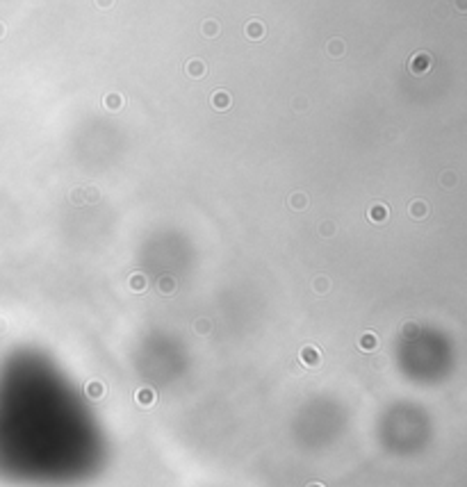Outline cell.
Masks as SVG:
<instances>
[{
	"mask_svg": "<svg viewBox=\"0 0 467 487\" xmlns=\"http://www.w3.org/2000/svg\"><path fill=\"white\" fill-rule=\"evenodd\" d=\"M433 69V57L429 53H415L410 57V64H408V71L413 75H424Z\"/></svg>",
	"mask_w": 467,
	"mask_h": 487,
	"instance_id": "cell-1",
	"label": "cell"
},
{
	"mask_svg": "<svg viewBox=\"0 0 467 487\" xmlns=\"http://www.w3.org/2000/svg\"><path fill=\"white\" fill-rule=\"evenodd\" d=\"M210 102H212V107H215V109H219V112H226V109L233 105V98H231V94H228V91L217 89L215 94L210 96Z\"/></svg>",
	"mask_w": 467,
	"mask_h": 487,
	"instance_id": "cell-2",
	"label": "cell"
},
{
	"mask_svg": "<svg viewBox=\"0 0 467 487\" xmlns=\"http://www.w3.org/2000/svg\"><path fill=\"white\" fill-rule=\"evenodd\" d=\"M185 71H187L189 78H194V80H199V78H203L205 75V62L203 59H189L187 66H185Z\"/></svg>",
	"mask_w": 467,
	"mask_h": 487,
	"instance_id": "cell-3",
	"label": "cell"
},
{
	"mask_svg": "<svg viewBox=\"0 0 467 487\" xmlns=\"http://www.w3.org/2000/svg\"><path fill=\"white\" fill-rule=\"evenodd\" d=\"M244 34H246L248 39H253V41H258V39H262L264 37V25L260 21H248L246 23V27H244Z\"/></svg>",
	"mask_w": 467,
	"mask_h": 487,
	"instance_id": "cell-4",
	"label": "cell"
},
{
	"mask_svg": "<svg viewBox=\"0 0 467 487\" xmlns=\"http://www.w3.org/2000/svg\"><path fill=\"white\" fill-rule=\"evenodd\" d=\"M287 205H290L292 209H296V212H301V209L308 207V196L303 192H292L290 196H287Z\"/></svg>",
	"mask_w": 467,
	"mask_h": 487,
	"instance_id": "cell-5",
	"label": "cell"
},
{
	"mask_svg": "<svg viewBox=\"0 0 467 487\" xmlns=\"http://www.w3.org/2000/svg\"><path fill=\"white\" fill-rule=\"evenodd\" d=\"M103 105L110 109V112H118V109L125 105V98L121 94H108V96L103 98Z\"/></svg>",
	"mask_w": 467,
	"mask_h": 487,
	"instance_id": "cell-6",
	"label": "cell"
},
{
	"mask_svg": "<svg viewBox=\"0 0 467 487\" xmlns=\"http://www.w3.org/2000/svg\"><path fill=\"white\" fill-rule=\"evenodd\" d=\"M367 216H369V221H385L387 219V207L383 203H374L369 207V212H367Z\"/></svg>",
	"mask_w": 467,
	"mask_h": 487,
	"instance_id": "cell-7",
	"label": "cell"
},
{
	"mask_svg": "<svg viewBox=\"0 0 467 487\" xmlns=\"http://www.w3.org/2000/svg\"><path fill=\"white\" fill-rule=\"evenodd\" d=\"M408 209H410V216H415V219H424L429 214V205L424 200H413Z\"/></svg>",
	"mask_w": 467,
	"mask_h": 487,
	"instance_id": "cell-8",
	"label": "cell"
},
{
	"mask_svg": "<svg viewBox=\"0 0 467 487\" xmlns=\"http://www.w3.org/2000/svg\"><path fill=\"white\" fill-rule=\"evenodd\" d=\"M344 48H347V46H344L342 39H331V41H328V55H331V57L344 55Z\"/></svg>",
	"mask_w": 467,
	"mask_h": 487,
	"instance_id": "cell-9",
	"label": "cell"
},
{
	"mask_svg": "<svg viewBox=\"0 0 467 487\" xmlns=\"http://www.w3.org/2000/svg\"><path fill=\"white\" fill-rule=\"evenodd\" d=\"M440 182H442V187H445V189H454L458 185V176L454 171H445L440 176Z\"/></svg>",
	"mask_w": 467,
	"mask_h": 487,
	"instance_id": "cell-10",
	"label": "cell"
},
{
	"mask_svg": "<svg viewBox=\"0 0 467 487\" xmlns=\"http://www.w3.org/2000/svg\"><path fill=\"white\" fill-rule=\"evenodd\" d=\"M219 30H221V27H219V23H217L215 18H208V21L203 23V34H205V37H217Z\"/></svg>",
	"mask_w": 467,
	"mask_h": 487,
	"instance_id": "cell-11",
	"label": "cell"
},
{
	"mask_svg": "<svg viewBox=\"0 0 467 487\" xmlns=\"http://www.w3.org/2000/svg\"><path fill=\"white\" fill-rule=\"evenodd\" d=\"M69 198H71V203H73V205H82V203H85V189L75 187L73 192L69 194Z\"/></svg>",
	"mask_w": 467,
	"mask_h": 487,
	"instance_id": "cell-12",
	"label": "cell"
},
{
	"mask_svg": "<svg viewBox=\"0 0 467 487\" xmlns=\"http://www.w3.org/2000/svg\"><path fill=\"white\" fill-rule=\"evenodd\" d=\"M85 194H87L85 198H89L92 203H96V200L101 198V196H98V192H96V187H87V189H85Z\"/></svg>",
	"mask_w": 467,
	"mask_h": 487,
	"instance_id": "cell-13",
	"label": "cell"
},
{
	"mask_svg": "<svg viewBox=\"0 0 467 487\" xmlns=\"http://www.w3.org/2000/svg\"><path fill=\"white\" fill-rule=\"evenodd\" d=\"M144 278H141V276H134V278H132V287L134 289H144Z\"/></svg>",
	"mask_w": 467,
	"mask_h": 487,
	"instance_id": "cell-14",
	"label": "cell"
},
{
	"mask_svg": "<svg viewBox=\"0 0 467 487\" xmlns=\"http://www.w3.org/2000/svg\"><path fill=\"white\" fill-rule=\"evenodd\" d=\"M96 5L101 7V9H110V7L114 5V0H96Z\"/></svg>",
	"mask_w": 467,
	"mask_h": 487,
	"instance_id": "cell-15",
	"label": "cell"
},
{
	"mask_svg": "<svg viewBox=\"0 0 467 487\" xmlns=\"http://www.w3.org/2000/svg\"><path fill=\"white\" fill-rule=\"evenodd\" d=\"M456 9L458 11H467V0H456Z\"/></svg>",
	"mask_w": 467,
	"mask_h": 487,
	"instance_id": "cell-16",
	"label": "cell"
},
{
	"mask_svg": "<svg viewBox=\"0 0 467 487\" xmlns=\"http://www.w3.org/2000/svg\"><path fill=\"white\" fill-rule=\"evenodd\" d=\"M162 289H164V292H171V278H162Z\"/></svg>",
	"mask_w": 467,
	"mask_h": 487,
	"instance_id": "cell-17",
	"label": "cell"
},
{
	"mask_svg": "<svg viewBox=\"0 0 467 487\" xmlns=\"http://www.w3.org/2000/svg\"><path fill=\"white\" fill-rule=\"evenodd\" d=\"M2 32H5V27H2V23H0V37H2Z\"/></svg>",
	"mask_w": 467,
	"mask_h": 487,
	"instance_id": "cell-18",
	"label": "cell"
}]
</instances>
